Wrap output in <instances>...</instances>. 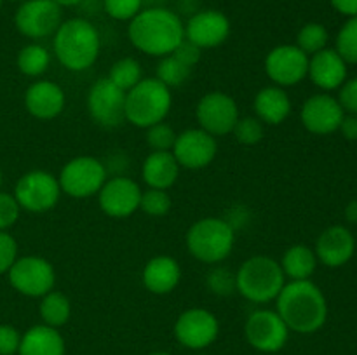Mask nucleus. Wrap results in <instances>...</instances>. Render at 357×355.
<instances>
[{
	"label": "nucleus",
	"instance_id": "nucleus-12",
	"mask_svg": "<svg viewBox=\"0 0 357 355\" xmlns=\"http://www.w3.org/2000/svg\"><path fill=\"white\" fill-rule=\"evenodd\" d=\"M87 111L96 125L115 129L126 122V93L107 77L98 79L87 93Z\"/></svg>",
	"mask_w": 357,
	"mask_h": 355
},
{
	"label": "nucleus",
	"instance_id": "nucleus-34",
	"mask_svg": "<svg viewBox=\"0 0 357 355\" xmlns=\"http://www.w3.org/2000/svg\"><path fill=\"white\" fill-rule=\"evenodd\" d=\"M335 51L344 58V61L357 63V16L349 17L344 26L340 28L337 35V47Z\"/></svg>",
	"mask_w": 357,
	"mask_h": 355
},
{
	"label": "nucleus",
	"instance_id": "nucleus-49",
	"mask_svg": "<svg viewBox=\"0 0 357 355\" xmlns=\"http://www.w3.org/2000/svg\"><path fill=\"white\" fill-rule=\"evenodd\" d=\"M2 181H3V174H2V167H0V187H2Z\"/></svg>",
	"mask_w": 357,
	"mask_h": 355
},
{
	"label": "nucleus",
	"instance_id": "nucleus-25",
	"mask_svg": "<svg viewBox=\"0 0 357 355\" xmlns=\"http://www.w3.org/2000/svg\"><path fill=\"white\" fill-rule=\"evenodd\" d=\"M180 169L173 152H150L142 164V178L149 188L169 190L180 178Z\"/></svg>",
	"mask_w": 357,
	"mask_h": 355
},
{
	"label": "nucleus",
	"instance_id": "nucleus-9",
	"mask_svg": "<svg viewBox=\"0 0 357 355\" xmlns=\"http://www.w3.org/2000/svg\"><path fill=\"white\" fill-rule=\"evenodd\" d=\"M10 287L28 298H42L54 289L56 271L51 261L42 256L28 254L17 256L10 270L7 271Z\"/></svg>",
	"mask_w": 357,
	"mask_h": 355
},
{
	"label": "nucleus",
	"instance_id": "nucleus-32",
	"mask_svg": "<svg viewBox=\"0 0 357 355\" xmlns=\"http://www.w3.org/2000/svg\"><path fill=\"white\" fill-rule=\"evenodd\" d=\"M330 35L324 24L321 23H307L296 33V47L302 49L307 56H312L316 52L326 49Z\"/></svg>",
	"mask_w": 357,
	"mask_h": 355
},
{
	"label": "nucleus",
	"instance_id": "nucleus-48",
	"mask_svg": "<svg viewBox=\"0 0 357 355\" xmlns=\"http://www.w3.org/2000/svg\"><path fill=\"white\" fill-rule=\"evenodd\" d=\"M150 355H171V354H167V352H153V354Z\"/></svg>",
	"mask_w": 357,
	"mask_h": 355
},
{
	"label": "nucleus",
	"instance_id": "nucleus-36",
	"mask_svg": "<svg viewBox=\"0 0 357 355\" xmlns=\"http://www.w3.org/2000/svg\"><path fill=\"white\" fill-rule=\"evenodd\" d=\"M206 285L216 296H230L236 292V271L222 265H213L206 277Z\"/></svg>",
	"mask_w": 357,
	"mask_h": 355
},
{
	"label": "nucleus",
	"instance_id": "nucleus-29",
	"mask_svg": "<svg viewBox=\"0 0 357 355\" xmlns=\"http://www.w3.org/2000/svg\"><path fill=\"white\" fill-rule=\"evenodd\" d=\"M49 65H51V52L38 42L26 44L17 52L16 66L24 77L37 79L47 72Z\"/></svg>",
	"mask_w": 357,
	"mask_h": 355
},
{
	"label": "nucleus",
	"instance_id": "nucleus-22",
	"mask_svg": "<svg viewBox=\"0 0 357 355\" xmlns=\"http://www.w3.org/2000/svg\"><path fill=\"white\" fill-rule=\"evenodd\" d=\"M314 86L323 90L340 89L347 80V63L335 49H323L316 54L309 56V73Z\"/></svg>",
	"mask_w": 357,
	"mask_h": 355
},
{
	"label": "nucleus",
	"instance_id": "nucleus-42",
	"mask_svg": "<svg viewBox=\"0 0 357 355\" xmlns=\"http://www.w3.org/2000/svg\"><path fill=\"white\" fill-rule=\"evenodd\" d=\"M338 103L344 108L345 113L357 115V77L356 79L345 80L340 86V94H338Z\"/></svg>",
	"mask_w": 357,
	"mask_h": 355
},
{
	"label": "nucleus",
	"instance_id": "nucleus-6",
	"mask_svg": "<svg viewBox=\"0 0 357 355\" xmlns=\"http://www.w3.org/2000/svg\"><path fill=\"white\" fill-rule=\"evenodd\" d=\"M173 106V94L155 77H143L126 93V122L135 127L149 129L166 120Z\"/></svg>",
	"mask_w": 357,
	"mask_h": 355
},
{
	"label": "nucleus",
	"instance_id": "nucleus-50",
	"mask_svg": "<svg viewBox=\"0 0 357 355\" xmlns=\"http://www.w3.org/2000/svg\"><path fill=\"white\" fill-rule=\"evenodd\" d=\"M9 2H17V3H21V2H24V0H9Z\"/></svg>",
	"mask_w": 357,
	"mask_h": 355
},
{
	"label": "nucleus",
	"instance_id": "nucleus-17",
	"mask_svg": "<svg viewBox=\"0 0 357 355\" xmlns=\"http://www.w3.org/2000/svg\"><path fill=\"white\" fill-rule=\"evenodd\" d=\"M173 155L180 167L188 171H199L208 167L218 153V141L215 136L201 127H190L176 136Z\"/></svg>",
	"mask_w": 357,
	"mask_h": 355
},
{
	"label": "nucleus",
	"instance_id": "nucleus-15",
	"mask_svg": "<svg viewBox=\"0 0 357 355\" xmlns=\"http://www.w3.org/2000/svg\"><path fill=\"white\" fill-rule=\"evenodd\" d=\"M220 322L213 312L206 308H188L174 322V338L190 350H202L216 341Z\"/></svg>",
	"mask_w": 357,
	"mask_h": 355
},
{
	"label": "nucleus",
	"instance_id": "nucleus-39",
	"mask_svg": "<svg viewBox=\"0 0 357 355\" xmlns=\"http://www.w3.org/2000/svg\"><path fill=\"white\" fill-rule=\"evenodd\" d=\"M21 207L13 194L0 190V232H9L20 219Z\"/></svg>",
	"mask_w": 357,
	"mask_h": 355
},
{
	"label": "nucleus",
	"instance_id": "nucleus-46",
	"mask_svg": "<svg viewBox=\"0 0 357 355\" xmlns=\"http://www.w3.org/2000/svg\"><path fill=\"white\" fill-rule=\"evenodd\" d=\"M345 218L351 223H357V200H352L351 204L345 207Z\"/></svg>",
	"mask_w": 357,
	"mask_h": 355
},
{
	"label": "nucleus",
	"instance_id": "nucleus-3",
	"mask_svg": "<svg viewBox=\"0 0 357 355\" xmlns=\"http://www.w3.org/2000/svg\"><path fill=\"white\" fill-rule=\"evenodd\" d=\"M101 51V38L98 28L86 17L63 19L52 35V52L59 65L70 72H86Z\"/></svg>",
	"mask_w": 357,
	"mask_h": 355
},
{
	"label": "nucleus",
	"instance_id": "nucleus-31",
	"mask_svg": "<svg viewBox=\"0 0 357 355\" xmlns=\"http://www.w3.org/2000/svg\"><path fill=\"white\" fill-rule=\"evenodd\" d=\"M190 73H192L190 66L183 65L180 59L174 58L173 54H169L160 58L159 65H157L155 79H159L164 86L173 89V87L183 86V84L188 80V77H190Z\"/></svg>",
	"mask_w": 357,
	"mask_h": 355
},
{
	"label": "nucleus",
	"instance_id": "nucleus-27",
	"mask_svg": "<svg viewBox=\"0 0 357 355\" xmlns=\"http://www.w3.org/2000/svg\"><path fill=\"white\" fill-rule=\"evenodd\" d=\"M317 256L312 247L305 244H293L282 254L281 265L286 278L289 281H310L317 268Z\"/></svg>",
	"mask_w": 357,
	"mask_h": 355
},
{
	"label": "nucleus",
	"instance_id": "nucleus-38",
	"mask_svg": "<svg viewBox=\"0 0 357 355\" xmlns=\"http://www.w3.org/2000/svg\"><path fill=\"white\" fill-rule=\"evenodd\" d=\"M145 0H101L105 13L115 21H131L143 9Z\"/></svg>",
	"mask_w": 357,
	"mask_h": 355
},
{
	"label": "nucleus",
	"instance_id": "nucleus-23",
	"mask_svg": "<svg viewBox=\"0 0 357 355\" xmlns=\"http://www.w3.org/2000/svg\"><path fill=\"white\" fill-rule=\"evenodd\" d=\"M181 281V267L173 256L159 254L146 261L142 271V282L152 294L164 296L173 292Z\"/></svg>",
	"mask_w": 357,
	"mask_h": 355
},
{
	"label": "nucleus",
	"instance_id": "nucleus-37",
	"mask_svg": "<svg viewBox=\"0 0 357 355\" xmlns=\"http://www.w3.org/2000/svg\"><path fill=\"white\" fill-rule=\"evenodd\" d=\"M232 134L241 145L255 146L264 139L265 125L257 117H239Z\"/></svg>",
	"mask_w": 357,
	"mask_h": 355
},
{
	"label": "nucleus",
	"instance_id": "nucleus-7",
	"mask_svg": "<svg viewBox=\"0 0 357 355\" xmlns=\"http://www.w3.org/2000/svg\"><path fill=\"white\" fill-rule=\"evenodd\" d=\"M107 180V166L91 155L73 157L61 167L58 176L61 191L72 198L94 197Z\"/></svg>",
	"mask_w": 357,
	"mask_h": 355
},
{
	"label": "nucleus",
	"instance_id": "nucleus-47",
	"mask_svg": "<svg viewBox=\"0 0 357 355\" xmlns=\"http://www.w3.org/2000/svg\"><path fill=\"white\" fill-rule=\"evenodd\" d=\"M56 3H58L61 9H65V7H77L80 6V3H84V0H54Z\"/></svg>",
	"mask_w": 357,
	"mask_h": 355
},
{
	"label": "nucleus",
	"instance_id": "nucleus-1",
	"mask_svg": "<svg viewBox=\"0 0 357 355\" xmlns=\"http://www.w3.org/2000/svg\"><path fill=\"white\" fill-rule=\"evenodd\" d=\"M128 38L143 54L164 58L185 40V23L178 13L164 6L143 7L129 21Z\"/></svg>",
	"mask_w": 357,
	"mask_h": 355
},
{
	"label": "nucleus",
	"instance_id": "nucleus-45",
	"mask_svg": "<svg viewBox=\"0 0 357 355\" xmlns=\"http://www.w3.org/2000/svg\"><path fill=\"white\" fill-rule=\"evenodd\" d=\"M330 2L337 13L347 17L357 16V0H330Z\"/></svg>",
	"mask_w": 357,
	"mask_h": 355
},
{
	"label": "nucleus",
	"instance_id": "nucleus-33",
	"mask_svg": "<svg viewBox=\"0 0 357 355\" xmlns=\"http://www.w3.org/2000/svg\"><path fill=\"white\" fill-rule=\"evenodd\" d=\"M171 200L167 190H159V188H146L142 191V198H139V211L145 212L146 216L152 218H160L166 216L171 211Z\"/></svg>",
	"mask_w": 357,
	"mask_h": 355
},
{
	"label": "nucleus",
	"instance_id": "nucleus-10",
	"mask_svg": "<svg viewBox=\"0 0 357 355\" xmlns=\"http://www.w3.org/2000/svg\"><path fill=\"white\" fill-rule=\"evenodd\" d=\"M63 23V9L54 0H24L14 13V26L30 40L52 37Z\"/></svg>",
	"mask_w": 357,
	"mask_h": 355
},
{
	"label": "nucleus",
	"instance_id": "nucleus-18",
	"mask_svg": "<svg viewBox=\"0 0 357 355\" xmlns=\"http://www.w3.org/2000/svg\"><path fill=\"white\" fill-rule=\"evenodd\" d=\"M229 16L218 9L195 10L185 23V38L199 49H215L230 37Z\"/></svg>",
	"mask_w": 357,
	"mask_h": 355
},
{
	"label": "nucleus",
	"instance_id": "nucleus-44",
	"mask_svg": "<svg viewBox=\"0 0 357 355\" xmlns=\"http://www.w3.org/2000/svg\"><path fill=\"white\" fill-rule=\"evenodd\" d=\"M342 134L345 136V139L349 141H357V115L345 113L344 120L340 124Z\"/></svg>",
	"mask_w": 357,
	"mask_h": 355
},
{
	"label": "nucleus",
	"instance_id": "nucleus-14",
	"mask_svg": "<svg viewBox=\"0 0 357 355\" xmlns=\"http://www.w3.org/2000/svg\"><path fill=\"white\" fill-rule=\"evenodd\" d=\"M265 73L274 86H298L309 73V56L295 44L275 45L265 56Z\"/></svg>",
	"mask_w": 357,
	"mask_h": 355
},
{
	"label": "nucleus",
	"instance_id": "nucleus-24",
	"mask_svg": "<svg viewBox=\"0 0 357 355\" xmlns=\"http://www.w3.org/2000/svg\"><path fill=\"white\" fill-rule=\"evenodd\" d=\"M253 108L264 125H281L291 113V100L284 87L267 86L257 93Z\"/></svg>",
	"mask_w": 357,
	"mask_h": 355
},
{
	"label": "nucleus",
	"instance_id": "nucleus-8",
	"mask_svg": "<svg viewBox=\"0 0 357 355\" xmlns=\"http://www.w3.org/2000/svg\"><path fill=\"white\" fill-rule=\"evenodd\" d=\"M58 176L44 169H33L24 173L14 187V198L20 204L21 211L47 212L56 207L61 197Z\"/></svg>",
	"mask_w": 357,
	"mask_h": 355
},
{
	"label": "nucleus",
	"instance_id": "nucleus-19",
	"mask_svg": "<svg viewBox=\"0 0 357 355\" xmlns=\"http://www.w3.org/2000/svg\"><path fill=\"white\" fill-rule=\"evenodd\" d=\"M345 117L344 108L340 106L337 97L330 94H316L303 103L300 118L303 127L317 136H326L340 129Z\"/></svg>",
	"mask_w": 357,
	"mask_h": 355
},
{
	"label": "nucleus",
	"instance_id": "nucleus-51",
	"mask_svg": "<svg viewBox=\"0 0 357 355\" xmlns=\"http://www.w3.org/2000/svg\"><path fill=\"white\" fill-rule=\"evenodd\" d=\"M3 2H6V0H0V9H2V6H3Z\"/></svg>",
	"mask_w": 357,
	"mask_h": 355
},
{
	"label": "nucleus",
	"instance_id": "nucleus-30",
	"mask_svg": "<svg viewBox=\"0 0 357 355\" xmlns=\"http://www.w3.org/2000/svg\"><path fill=\"white\" fill-rule=\"evenodd\" d=\"M107 79L114 86H117L119 89L128 93L129 89H132L143 79V68L138 59L121 58L110 66V72H108Z\"/></svg>",
	"mask_w": 357,
	"mask_h": 355
},
{
	"label": "nucleus",
	"instance_id": "nucleus-40",
	"mask_svg": "<svg viewBox=\"0 0 357 355\" xmlns=\"http://www.w3.org/2000/svg\"><path fill=\"white\" fill-rule=\"evenodd\" d=\"M17 260V242L9 232H0V275H7Z\"/></svg>",
	"mask_w": 357,
	"mask_h": 355
},
{
	"label": "nucleus",
	"instance_id": "nucleus-43",
	"mask_svg": "<svg viewBox=\"0 0 357 355\" xmlns=\"http://www.w3.org/2000/svg\"><path fill=\"white\" fill-rule=\"evenodd\" d=\"M174 58L180 59L183 65L190 66V68H194L195 65H197L199 61H201V56H202V49H199L197 45H194L192 42H188L187 38H185L183 42H181L180 45H178L176 49H174L173 52Z\"/></svg>",
	"mask_w": 357,
	"mask_h": 355
},
{
	"label": "nucleus",
	"instance_id": "nucleus-5",
	"mask_svg": "<svg viewBox=\"0 0 357 355\" xmlns=\"http://www.w3.org/2000/svg\"><path fill=\"white\" fill-rule=\"evenodd\" d=\"M192 258L204 265H220L232 254L236 246V228L229 219L208 216L192 223L185 235Z\"/></svg>",
	"mask_w": 357,
	"mask_h": 355
},
{
	"label": "nucleus",
	"instance_id": "nucleus-11",
	"mask_svg": "<svg viewBox=\"0 0 357 355\" xmlns=\"http://www.w3.org/2000/svg\"><path fill=\"white\" fill-rule=\"evenodd\" d=\"M239 117L237 101L223 90H211L204 94L195 106V118H197L199 127L215 138L232 134Z\"/></svg>",
	"mask_w": 357,
	"mask_h": 355
},
{
	"label": "nucleus",
	"instance_id": "nucleus-2",
	"mask_svg": "<svg viewBox=\"0 0 357 355\" xmlns=\"http://www.w3.org/2000/svg\"><path fill=\"white\" fill-rule=\"evenodd\" d=\"M275 312L289 331L312 334L326 322L328 301L312 281H289L275 298Z\"/></svg>",
	"mask_w": 357,
	"mask_h": 355
},
{
	"label": "nucleus",
	"instance_id": "nucleus-4",
	"mask_svg": "<svg viewBox=\"0 0 357 355\" xmlns=\"http://www.w3.org/2000/svg\"><path fill=\"white\" fill-rule=\"evenodd\" d=\"M284 284L281 265L267 254L248 258L236 271V292L255 305L275 301Z\"/></svg>",
	"mask_w": 357,
	"mask_h": 355
},
{
	"label": "nucleus",
	"instance_id": "nucleus-20",
	"mask_svg": "<svg viewBox=\"0 0 357 355\" xmlns=\"http://www.w3.org/2000/svg\"><path fill=\"white\" fill-rule=\"evenodd\" d=\"M24 108L38 120H52L59 117L66 106V94L59 84L52 80H37L24 90Z\"/></svg>",
	"mask_w": 357,
	"mask_h": 355
},
{
	"label": "nucleus",
	"instance_id": "nucleus-41",
	"mask_svg": "<svg viewBox=\"0 0 357 355\" xmlns=\"http://www.w3.org/2000/svg\"><path fill=\"white\" fill-rule=\"evenodd\" d=\"M21 333L10 324H0V355H16L20 350Z\"/></svg>",
	"mask_w": 357,
	"mask_h": 355
},
{
	"label": "nucleus",
	"instance_id": "nucleus-26",
	"mask_svg": "<svg viewBox=\"0 0 357 355\" xmlns=\"http://www.w3.org/2000/svg\"><path fill=\"white\" fill-rule=\"evenodd\" d=\"M66 345L56 327L37 324L21 334L17 355H65Z\"/></svg>",
	"mask_w": 357,
	"mask_h": 355
},
{
	"label": "nucleus",
	"instance_id": "nucleus-21",
	"mask_svg": "<svg viewBox=\"0 0 357 355\" xmlns=\"http://www.w3.org/2000/svg\"><path fill=\"white\" fill-rule=\"evenodd\" d=\"M317 261L330 268L344 267L351 261L356 251V239L351 230L342 225H333L323 230L316 240Z\"/></svg>",
	"mask_w": 357,
	"mask_h": 355
},
{
	"label": "nucleus",
	"instance_id": "nucleus-28",
	"mask_svg": "<svg viewBox=\"0 0 357 355\" xmlns=\"http://www.w3.org/2000/svg\"><path fill=\"white\" fill-rule=\"evenodd\" d=\"M38 312H40L42 324L51 326L59 329L65 326L72 315V303H70L68 296L63 294L61 291H49L40 298V305H38Z\"/></svg>",
	"mask_w": 357,
	"mask_h": 355
},
{
	"label": "nucleus",
	"instance_id": "nucleus-13",
	"mask_svg": "<svg viewBox=\"0 0 357 355\" xmlns=\"http://www.w3.org/2000/svg\"><path fill=\"white\" fill-rule=\"evenodd\" d=\"M246 341L258 352L274 354L288 343L289 329L275 310L258 308L250 313L244 324Z\"/></svg>",
	"mask_w": 357,
	"mask_h": 355
},
{
	"label": "nucleus",
	"instance_id": "nucleus-35",
	"mask_svg": "<svg viewBox=\"0 0 357 355\" xmlns=\"http://www.w3.org/2000/svg\"><path fill=\"white\" fill-rule=\"evenodd\" d=\"M145 131V141L152 152H171L173 150L178 132L169 124L159 122V124L150 125Z\"/></svg>",
	"mask_w": 357,
	"mask_h": 355
},
{
	"label": "nucleus",
	"instance_id": "nucleus-16",
	"mask_svg": "<svg viewBox=\"0 0 357 355\" xmlns=\"http://www.w3.org/2000/svg\"><path fill=\"white\" fill-rule=\"evenodd\" d=\"M142 188L128 176L108 178L98 191V205L101 211L114 219H124L139 211Z\"/></svg>",
	"mask_w": 357,
	"mask_h": 355
}]
</instances>
